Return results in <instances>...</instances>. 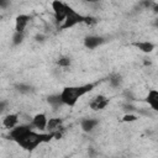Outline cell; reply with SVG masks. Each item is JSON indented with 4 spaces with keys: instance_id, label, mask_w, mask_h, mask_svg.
I'll return each instance as SVG.
<instances>
[{
    "instance_id": "1",
    "label": "cell",
    "mask_w": 158,
    "mask_h": 158,
    "mask_svg": "<svg viewBox=\"0 0 158 158\" xmlns=\"http://www.w3.org/2000/svg\"><path fill=\"white\" fill-rule=\"evenodd\" d=\"M10 139H12L17 146H20L25 151H33L40 144L49 142L52 138H54L53 133H43V132H36L31 125H17L16 127L10 130L9 133Z\"/></svg>"
},
{
    "instance_id": "2",
    "label": "cell",
    "mask_w": 158,
    "mask_h": 158,
    "mask_svg": "<svg viewBox=\"0 0 158 158\" xmlns=\"http://www.w3.org/2000/svg\"><path fill=\"white\" fill-rule=\"evenodd\" d=\"M95 85H96L95 83H88V84H83V85H73V86L63 88V90L59 93L62 104L65 106H69V107L75 106L78 100L80 98H83L84 95H86L88 93H90L95 88Z\"/></svg>"
},
{
    "instance_id": "3",
    "label": "cell",
    "mask_w": 158,
    "mask_h": 158,
    "mask_svg": "<svg viewBox=\"0 0 158 158\" xmlns=\"http://www.w3.org/2000/svg\"><path fill=\"white\" fill-rule=\"evenodd\" d=\"M91 22H95V20L90 16H84L81 14H79L78 11H75L74 9H72L69 11V14L67 15L65 20L63 21V23L60 25V28L62 30H67V28H70V27H74L77 25H80V23H91Z\"/></svg>"
},
{
    "instance_id": "4",
    "label": "cell",
    "mask_w": 158,
    "mask_h": 158,
    "mask_svg": "<svg viewBox=\"0 0 158 158\" xmlns=\"http://www.w3.org/2000/svg\"><path fill=\"white\" fill-rule=\"evenodd\" d=\"M51 5H52V10H53V15H54L56 22L59 23V25H62L63 21L65 20L67 15H68L69 11L72 10V7H70L68 4L63 2V1H58V0L52 1Z\"/></svg>"
},
{
    "instance_id": "5",
    "label": "cell",
    "mask_w": 158,
    "mask_h": 158,
    "mask_svg": "<svg viewBox=\"0 0 158 158\" xmlns=\"http://www.w3.org/2000/svg\"><path fill=\"white\" fill-rule=\"evenodd\" d=\"M110 102V99L107 96L104 95H98L94 96L90 101H89V107L94 111H99V110H104Z\"/></svg>"
},
{
    "instance_id": "6",
    "label": "cell",
    "mask_w": 158,
    "mask_h": 158,
    "mask_svg": "<svg viewBox=\"0 0 158 158\" xmlns=\"http://www.w3.org/2000/svg\"><path fill=\"white\" fill-rule=\"evenodd\" d=\"M47 122H48V118H47L46 114L41 112V114H36L33 116V118L31 120L30 125H31V127H33V128H36L38 131H44L46 127H47Z\"/></svg>"
},
{
    "instance_id": "7",
    "label": "cell",
    "mask_w": 158,
    "mask_h": 158,
    "mask_svg": "<svg viewBox=\"0 0 158 158\" xmlns=\"http://www.w3.org/2000/svg\"><path fill=\"white\" fill-rule=\"evenodd\" d=\"M31 21V16L21 14L15 20V32H25L28 22Z\"/></svg>"
},
{
    "instance_id": "8",
    "label": "cell",
    "mask_w": 158,
    "mask_h": 158,
    "mask_svg": "<svg viewBox=\"0 0 158 158\" xmlns=\"http://www.w3.org/2000/svg\"><path fill=\"white\" fill-rule=\"evenodd\" d=\"M104 43V38L100 37V36H94V35H90V36H86L84 38V46L89 49H94L96 47H99L100 44Z\"/></svg>"
},
{
    "instance_id": "9",
    "label": "cell",
    "mask_w": 158,
    "mask_h": 158,
    "mask_svg": "<svg viewBox=\"0 0 158 158\" xmlns=\"http://www.w3.org/2000/svg\"><path fill=\"white\" fill-rule=\"evenodd\" d=\"M19 121H20V118H19L17 114H7L2 118V126L7 130H11L19 125Z\"/></svg>"
},
{
    "instance_id": "10",
    "label": "cell",
    "mask_w": 158,
    "mask_h": 158,
    "mask_svg": "<svg viewBox=\"0 0 158 158\" xmlns=\"http://www.w3.org/2000/svg\"><path fill=\"white\" fill-rule=\"evenodd\" d=\"M146 101L148 102V105L151 106V109L153 111H157L158 110V91L156 89L148 90V95L146 98Z\"/></svg>"
},
{
    "instance_id": "11",
    "label": "cell",
    "mask_w": 158,
    "mask_h": 158,
    "mask_svg": "<svg viewBox=\"0 0 158 158\" xmlns=\"http://www.w3.org/2000/svg\"><path fill=\"white\" fill-rule=\"evenodd\" d=\"M99 125V120L96 118H84L80 121V127L84 132H91Z\"/></svg>"
},
{
    "instance_id": "12",
    "label": "cell",
    "mask_w": 158,
    "mask_h": 158,
    "mask_svg": "<svg viewBox=\"0 0 158 158\" xmlns=\"http://www.w3.org/2000/svg\"><path fill=\"white\" fill-rule=\"evenodd\" d=\"M133 46L135 47H137L141 52H143V53H151L153 49H154V44L152 43V42H149V41H139V42H135L133 43Z\"/></svg>"
},
{
    "instance_id": "13",
    "label": "cell",
    "mask_w": 158,
    "mask_h": 158,
    "mask_svg": "<svg viewBox=\"0 0 158 158\" xmlns=\"http://www.w3.org/2000/svg\"><path fill=\"white\" fill-rule=\"evenodd\" d=\"M47 101H48V104H49L52 107H54V109H57V107H59V106L63 105L62 101H60V96H59V94L49 95L48 99H47Z\"/></svg>"
},
{
    "instance_id": "14",
    "label": "cell",
    "mask_w": 158,
    "mask_h": 158,
    "mask_svg": "<svg viewBox=\"0 0 158 158\" xmlns=\"http://www.w3.org/2000/svg\"><path fill=\"white\" fill-rule=\"evenodd\" d=\"M23 38H25V32H15L12 36V43L15 46H17V44L22 43Z\"/></svg>"
},
{
    "instance_id": "15",
    "label": "cell",
    "mask_w": 158,
    "mask_h": 158,
    "mask_svg": "<svg viewBox=\"0 0 158 158\" xmlns=\"http://www.w3.org/2000/svg\"><path fill=\"white\" fill-rule=\"evenodd\" d=\"M70 63H72V60L68 57H62V58L58 59V65L62 67V68H68L70 65Z\"/></svg>"
},
{
    "instance_id": "16",
    "label": "cell",
    "mask_w": 158,
    "mask_h": 158,
    "mask_svg": "<svg viewBox=\"0 0 158 158\" xmlns=\"http://www.w3.org/2000/svg\"><path fill=\"white\" fill-rule=\"evenodd\" d=\"M121 75H118V74H114L111 78H110V84L112 85V86H118L120 84H121Z\"/></svg>"
},
{
    "instance_id": "17",
    "label": "cell",
    "mask_w": 158,
    "mask_h": 158,
    "mask_svg": "<svg viewBox=\"0 0 158 158\" xmlns=\"http://www.w3.org/2000/svg\"><path fill=\"white\" fill-rule=\"evenodd\" d=\"M17 90L22 94H27V93L31 91V86L27 85V84H20V85H17Z\"/></svg>"
},
{
    "instance_id": "18",
    "label": "cell",
    "mask_w": 158,
    "mask_h": 158,
    "mask_svg": "<svg viewBox=\"0 0 158 158\" xmlns=\"http://www.w3.org/2000/svg\"><path fill=\"white\" fill-rule=\"evenodd\" d=\"M137 118H138V117H137L136 115H133V114H127V115L123 116L122 121H123V122H133V121H136Z\"/></svg>"
},
{
    "instance_id": "19",
    "label": "cell",
    "mask_w": 158,
    "mask_h": 158,
    "mask_svg": "<svg viewBox=\"0 0 158 158\" xmlns=\"http://www.w3.org/2000/svg\"><path fill=\"white\" fill-rule=\"evenodd\" d=\"M6 110H7V101L0 100V115H2Z\"/></svg>"
},
{
    "instance_id": "20",
    "label": "cell",
    "mask_w": 158,
    "mask_h": 158,
    "mask_svg": "<svg viewBox=\"0 0 158 158\" xmlns=\"http://www.w3.org/2000/svg\"><path fill=\"white\" fill-rule=\"evenodd\" d=\"M1 4H2V2H1V1H0V5H1Z\"/></svg>"
}]
</instances>
